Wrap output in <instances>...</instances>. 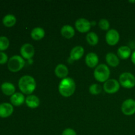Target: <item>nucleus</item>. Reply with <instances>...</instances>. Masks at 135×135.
Segmentation results:
<instances>
[{"label":"nucleus","mask_w":135,"mask_h":135,"mask_svg":"<svg viewBox=\"0 0 135 135\" xmlns=\"http://www.w3.org/2000/svg\"><path fill=\"white\" fill-rule=\"evenodd\" d=\"M18 88L22 94L30 95L34 92L36 88V83L32 76L25 75L18 80Z\"/></svg>","instance_id":"nucleus-1"},{"label":"nucleus","mask_w":135,"mask_h":135,"mask_svg":"<svg viewBox=\"0 0 135 135\" xmlns=\"http://www.w3.org/2000/svg\"><path fill=\"white\" fill-rule=\"evenodd\" d=\"M76 89L75 82L72 78L67 77L62 79L59 83L58 90L61 96L68 98L72 96Z\"/></svg>","instance_id":"nucleus-2"},{"label":"nucleus","mask_w":135,"mask_h":135,"mask_svg":"<svg viewBox=\"0 0 135 135\" xmlns=\"http://www.w3.org/2000/svg\"><path fill=\"white\" fill-rule=\"evenodd\" d=\"M110 76V70L105 64H100L97 66L94 72V76L97 81L105 83L109 80Z\"/></svg>","instance_id":"nucleus-3"},{"label":"nucleus","mask_w":135,"mask_h":135,"mask_svg":"<svg viewBox=\"0 0 135 135\" xmlns=\"http://www.w3.org/2000/svg\"><path fill=\"white\" fill-rule=\"evenodd\" d=\"M25 65V61L20 55H13L9 59L7 63L8 69L13 73L21 71Z\"/></svg>","instance_id":"nucleus-4"},{"label":"nucleus","mask_w":135,"mask_h":135,"mask_svg":"<svg viewBox=\"0 0 135 135\" xmlns=\"http://www.w3.org/2000/svg\"><path fill=\"white\" fill-rule=\"evenodd\" d=\"M119 83L123 88L130 89L135 86V77L131 73H123L119 76Z\"/></svg>","instance_id":"nucleus-5"},{"label":"nucleus","mask_w":135,"mask_h":135,"mask_svg":"<svg viewBox=\"0 0 135 135\" xmlns=\"http://www.w3.org/2000/svg\"><path fill=\"white\" fill-rule=\"evenodd\" d=\"M121 111L125 115H133L135 113V100L133 99H127L123 102Z\"/></svg>","instance_id":"nucleus-6"},{"label":"nucleus","mask_w":135,"mask_h":135,"mask_svg":"<svg viewBox=\"0 0 135 135\" xmlns=\"http://www.w3.org/2000/svg\"><path fill=\"white\" fill-rule=\"evenodd\" d=\"M120 84L115 79H109L104 83V90L108 94H114L118 92Z\"/></svg>","instance_id":"nucleus-7"},{"label":"nucleus","mask_w":135,"mask_h":135,"mask_svg":"<svg viewBox=\"0 0 135 135\" xmlns=\"http://www.w3.org/2000/svg\"><path fill=\"white\" fill-rule=\"evenodd\" d=\"M91 22L88 20L84 18H80L75 22V27L76 30L80 33L88 32L91 28Z\"/></svg>","instance_id":"nucleus-8"},{"label":"nucleus","mask_w":135,"mask_h":135,"mask_svg":"<svg viewBox=\"0 0 135 135\" xmlns=\"http://www.w3.org/2000/svg\"><path fill=\"white\" fill-rule=\"evenodd\" d=\"M120 39L119 33L115 29L108 30L105 35V41L109 46H115L119 42Z\"/></svg>","instance_id":"nucleus-9"},{"label":"nucleus","mask_w":135,"mask_h":135,"mask_svg":"<svg viewBox=\"0 0 135 135\" xmlns=\"http://www.w3.org/2000/svg\"><path fill=\"white\" fill-rule=\"evenodd\" d=\"M21 57L24 59H30L34 55L35 50L34 46L30 44H25L20 50Z\"/></svg>","instance_id":"nucleus-10"},{"label":"nucleus","mask_w":135,"mask_h":135,"mask_svg":"<svg viewBox=\"0 0 135 135\" xmlns=\"http://www.w3.org/2000/svg\"><path fill=\"white\" fill-rule=\"evenodd\" d=\"M13 105L9 103H2L0 104V117L7 118L13 113Z\"/></svg>","instance_id":"nucleus-11"},{"label":"nucleus","mask_w":135,"mask_h":135,"mask_svg":"<svg viewBox=\"0 0 135 135\" xmlns=\"http://www.w3.org/2000/svg\"><path fill=\"white\" fill-rule=\"evenodd\" d=\"M84 54V50L81 46H76L71 50L70 59L73 61H77L81 59Z\"/></svg>","instance_id":"nucleus-12"},{"label":"nucleus","mask_w":135,"mask_h":135,"mask_svg":"<svg viewBox=\"0 0 135 135\" xmlns=\"http://www.w3.org/2000/svg\"><path fill=\"white\" fill-rule=\"evenodd\" d=\"M99 62L98 56L95 53L90 52L86 55L85 57V63L90 68H94L98 65Z\"/></svg>","instance_id":"nucleus-13"},{"label":"nucleus","mask_w":135,"mask_h":135,"mask_svg":"<svg viewBox=\"0 0 135 135\" xmlns=\"http://www.w3.org/2000/svg\"><path fill=\"white\" fill-rule=\"evenodd\" d=\"M25 100H26V98H25L23 94L20 93V92H15L10 98V101L11 104L16 107L22 105L24 102H25Z\"/></svg>","instance_id":"nucleus-14"},{"label":"nucleus","mask_w":135,"mask_h":135,"mask_svg":"<svg viewBox=\"0 0 135 135\" xmlns=\"http://www.w3.org/2000/svg\"><path fill=\"white\" fill-rule=\"evenodd\" d=\"M1 90L6 96H11L15 93V86L14 84L9 82H5L1 85Z\"/></svg>","instance_id":"nucleus-15"},{"label":"nucleus","mask_w":135,"mask_h":135,"mask_svg":"<svg viewBox=\"0 0 135 135\" xmlns=\"http://www.w3.org/2000/svg\"><path fill=\"white\" fill-rule=\"evenodd\" d=\"M25 103H26V105L28 108L34 109V108H36L39 106L40 104V99L36 96L29 95L26 98Z\"/></svg>","instance_id":"nucleus-16"},{"label":"nucleus","mask_w":135,"mask_h":135,"mask_svg":"<svg viewBox=\"0 0 135 135\" xmlns=\"http://www.w3.org/2000/svg\"><path fill=\"white\" fill-rule=\"evenodd\" d=\"M61 34L65 38L71 39V38H72L75 36V29L71 25H64L61 28Z\"/></svg>","instance_id":"nucleus-17"},{"label":"nucleus","mask_w":135,"mask_h":135,"mask_svg":"<svg viewBox=\"0 0 135 135\" xmlns=\"http://www.w3.org/2000/svg\"><path fill=\"white\" fill-rule=\"evenodd\" d=\"M55 74L58 78L65 79L67 78L69 74V70L67 66L63 64H59L55 69Z\"/></svg>","instance_id":"nucleus-18"},{"label":"nucleus","mask_w":135,"mask_h":135,"mask_svg":"<svg viewBox=\"0 0 135 135\" xmlns=\"http://www.w3.org/2000/svg\"><path fill=\"white\" fill-rule=\"evenodd\" d=\"M131 50L129 46H121L117 50V55L121 59H127L131 56Z\"/></svg>","instance_id":"nucleus-19"},{"label":"nucleus","mask_w":135,"mask_h":135,"mask_svg":"<svg viewBox=\"0 0 135 135\" xmlns=\"http://www.w3.org/2000/svg\"><path fill=\"white\" fill-rule=\"evenodd\" d=\"M105 61L109 66L115 67L119 64V59L113 53H108L105 56Z\"/></svg>","instance_id":"nucleus-20"},{"label":"nucleus","mask_w":135,"mask_h":135,"mask_svg":"<svg viewBox=\"0 0 135 135\" xmlns=\"http://www.w3.org/2000/svg\"><path fill=\"white\" fill-rule=\"evenodd\" d=\"M2 22L3 25L6 27L11 28L13 27L17 22V18L14 15L7 14L3 17L2 20Z\"/></svg>","instance_id":"nucleus-21"},{"label":"nucleus","mask_w":135,"mask_h":135,"mask_svg":"<svg viewBox=\"0 0 135 135\" xmlns=\"http://www.w3.org/2000/svg\"><path fill=\"white\" fill-rule=\"evenodd\" d=\"M31 38L34 40H40L45 36V31L42 28H34L31 32Z\"/></svg>","instance_id":"nucleus-22"},{"label":"nucleus","mask_w":135,"mask_h":135,"mask_svg":"<svg viewBox=\"0 0 135 135\" xmlns=\"http://www.w3.org/2000/svg\"><path fill=\"white\" fill-rule=\"evenodd\" d=\"M86 41L91 46H96L98 43L99 38L96 33L91 32L87 34L86 35Z\"/></svg>","instance_id":"nucleus-23"},{"label":"nucleus","mask_w":135,"mask_h":135,"mask_svg":"<svg viewBox=\"0 0 135 135\" xmlns=\"http://www.w3.org/2000/svg\"><path fill=\"white\" fill-rule=\"evenodd\" d=\"M9 40L6 36H0V51L6 50L9 46Z\"/></svg>","instance_id":"nucleus-24"},{"label":"nucleus","mask_w":135,"mask_h":135,"mask_svg":"<svg viewBox=\"0 0 135 135\" xmlns=\"http://www.w3.org/2000/svg\"><path fill=\"white\" fill-rule=\"evenodd\" d=\"M101 86L98 84H93L89 87V92L92 95H98L102 92Z\"/></svg>","instance_id":"nucleus-25"},{"label":"nucleus","mask_w":135,"mask_h":135,"mask_svg":"<svg viewBox=\"0 0 135 135\" xmlns=\"http://www.w3.org/2000/svg\"><path fill=\"white\" fill-rule=\"evenodd\" d=\"M98 25L99 27L103 30H109V26H110L109 21L107 19H105V18H102V19L100 20V21H99Z\"/></svg>","instance_id":"nucleus-26"},{"label":"nucleus","mask_w":135,"mask_h":135,"mask_svg":"<svg viewBox=\"0 0 135 135\" xmlns=\"http://www.w3.org/2000/svg\"><path fill=\"white\" fill-rule=\"evenodd\" d=\"M8 56L5 53L0 51V65H4L8 63Z\"/></svg>","instance_id":"nucleus-27"},{"label":"nucleus","mask_w":135,"mask_h":135,"mask_svg":"<svg viewBox=\"0 0 135 135\" xmlns=\"http://www.w3.org/2000/svg\"><path fill=\"white\" fill-rule=\"evenodd\" d=\"M61 135H77V134H76V133L75 132V130H73V129L68 128V129H66L63 131Z\"/></svg>","instance_id":"nucleus-28"},{"label":"nucleus","mask_w":135,"mask_h":135,"mask_svg":"<svg viewBox=\"0 0 135 135\" xmlns=\"http://www.w3.org/2000/svg\"><path fill=\"white\" fill-rule=\"evenodd\" d=\"M131 61L133 62V63L134 65H135V51H133L131 54Z\"/></svg>","instance_id":"nucleus-29"},{"label":"nucleus","mask_w":135,"mask_h":135,"mask_svg":"<svg viewBox=\"0 0 135 135\" xmlns=\"http://www.w3.org/2000/svg\"><path fill=\"white\" fill-rule=\"evenodd\" d=\"M130 3H135V1H129Z\"/></svg>","instance_id":"nucleus-30"}]
</instances>
